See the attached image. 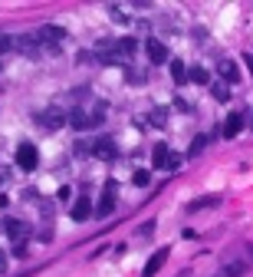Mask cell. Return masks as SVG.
I'll return each instance as SVG.
<instances>
[{
	"label": "cell",
	"mask_w": 253,
	"mask_h": 277,
	"mask_svg": "<svg viewBox=\"0 0 253 277\" xmlns=\"http://www.w3.org/2000/svg\"><path fill=\"white\" fill-rule=\"evenodd\" d=\"M243 271H247V264H243V261H230V264L224 267V277H240Z\"/></svg>",
	"instance_id": "2e32d148"
},
{
	"label": "cell",
	"mask_w": 253,
	"mask_h": 277,
	"mask_svg": "<svg viewBox=\"0 0 253 277\" xmlns=\"http://www.w3.org/2000/svg\"><path fill=\"white\" fill-rule=\"evenodd\" d=\"M243 63H247V66H250V73H253V57H250V53L243 57Z\"/></svg>",
	"instance_id": "d4e9b609"
},
{
	"label": "cell",
	"mask_w": 253,
	"mask_h": 277,
	"mask_svg": "<svg viewBox=\"0 0 253 277\" xmlns=\"http://www.w3.org/2000/svg\"><path fill=\"white\" fill-rule=\"evenodd\" d=\"M165 261H168V251H165V247H161V251H154L151 258H148V264H145L142 277H154V274L161 271V267H165Z\"/></svg>",
	"instance_id": "5b68a950"
},
{
	"label": "cell",
	"mask_w": 253,
	"mask_h": 277,
	"mask_svg": "<svg viewBox=\"0 0 253 277\" xmlns=\"http://www.w3.org/2000/svg\"><path fill=\"white\" fill-rule=\"evenodd\" d=\"M0 208H7V195H4V191H0Z\"/></svg>",
	"instance_id": "484cf974"
},
{
	"label": "cell",
	"mask_w": 253,
	"mask_h": 277,
	"mask_svg": "<svg viewBox=\"0 0 253 277\" xmlns=\"http://www.w3.org/2000/svg\"><path fill=\"white\" fill-rule=\"evenodd\" d=\"M178 277H191V274H187V271H184V274H178Z\"/></svg>",
	"instance_id": "83f0119b"
},
{
	"label": "cell",
	"mask_w": 253,
	"mask_h": 277,
	"mask_svg": "<svg viewBox=\"0 0 253 277\" xmlns=\"http://www.w3.org/2000/svg\"><path fill=\"white\" fill-rule=\"evenodd\" d=\"M4 267H7V264H4V254H0V274H4Z\"/></svg>",
	"instance_id": "4316f807"
},
{
	"label": "cell",
	"mask_w": 253,
	"mask_h": 277,
	"mask_svg": "<svg viewBox=\"0 0 253 277\" xmlns=\"http://www.w3.org/2000/svg\"><path fill=\"white\" fill-rule=\"evenodd\" d=\"M217 202H220L217 195H210V198H201V202H191V205H187V211H201V208H210V205H217Z\"/></svg>",
	"instance_id": "ac0fdd59"
},
{
	"label": "cell",
	"mask_w": 253,
	"mask_h": 277,
	"mask_svg": "<svg viewBox=\"0 0 253 277\" xmlns=\"http://www.w3.org/2000/svg\"><path fill=\"white\" fill-rule=\"evenodd\" d=\"M171 79L174 82H184L187 79V66L181 63V60H171Z\"/></svg>",
	"instance_id": "9a60e30c"
},
{
	"label": "cell",
	"mask_w": 253,
	"mask_h": 277,
	"mask_svg": "<svg viewBox=\"0 0 253 277\" xmlns=\"http://www.w3.org/2000/svg\"><path fill=\"white\" fill-rule=\"evenodd\" d=\"M132 185H135V188H148L151 185V172H135V175H132Z\"/></svg>",
	"instance_id": "e0dca14e"
},
{
	"label": "cell",
	"mask_w": 253,
	"mask_h": 277,
	"mask_svg": "<svg viewBox=\"0 0 253 277\" xmlns=\"http://www.w3.org/2000/svg\"><path fill=\"white\" fill-rule=\"evenodd\" d=\"M243 129V113H230L227 122H224V138H234Z\"/></svg>",
	"instance_id": "ba28073f"
},
{
	"label": "cell",
	"mask_w": 253,
	"mask_h": 277,
	"mask_svg": "<svg viewBox=\"0 0 253 277\" xmlns=\"http://www.w3.org/2000/svg\"><path fill=\"white\" fill-rule=\"evenodd\" d=\"M17 165H20L23 172H37V165H40V152H37V145H30V142L17 145Z\"/></svg>",
	"instance_id": "6da1fadb"
},
{
	"label": "cell",
	"mask_w": 253,
	"mask_h": 277,
	"mask_svg": "<svg viewBox=\"0 0 253 277\" xmlns=\"http://www.w3.org/2000/svg\"><path fill=\"white\" fill-rule=\"evenodd\" d=\"M112 20H115V23H129V13H122V10H118V7H112Z\"/></svg>",
	"instance_id": "7402d4cb"
},
{
	"label": "cell",
	"mask_w": 253,
	"mask_h": 277,
	"mask_svg": "<svg viewBox=\"0 0 253 277\" xmlns=\"http://www.w3.org/2000/svg\"><path fill=\"white\" fill-rule=\"evenodd\" d=\"M165 169L168 172H178L181 169V155H174V152H171V155H168V162H165Z\"/></svg>",
	"instance_id": "ffe728a7"
},
{
	"label": "cell",
	"mask_w": 253,
	"mask_h": 277,
	"mask_svg": "<svg viewBox=\"0 0 253 277\" xmlns=\"http://www.w3.org/2000/svg\"><path fill=\"white\" fill-rule=\"evenodd\" d=\"M99 113H82V109H73L69 113V126L73 129H89V126H99Z\"/></svg>",
	"instance_id": "3957f363"
},
{
	"label": "cell",
	"mask_w": 253,
	"mask_h": 277,
	"mask_svg": "<svg viewBox=\"0 0 253 277\" xmlns=\"http://www.w3.org/2000/svg\"><path fill=\"white\" fill-rule=\"evenodd\" d=\"M187 79L198 82V86H207V82H210V73L204 66H191V69H187Z\"/></svg>",
	"instance_id": "4fadbf2b"
},
{
	"label": "cell",
	"mask_w": 253,
	"mask_h": 277,
	"mask_svg": "<svg viewBox=\"0 0 253 277\" xmlns=\"http://www.w3.org/2000/svg\"><path fill=\"white\" fill-rule=\"evenodd\" d=\"M4 231L10 234L13 241H23V238H26V225H23L20 218H10V221H4Z\"/></svg>",
	"instance_id": "9c48e42d"
},
{
	"label": "cell",
	"mask_w": 253,
	"mask_h": 277,
	"mask_svg": "<svg viewBox=\"0 0 253 277\" xmlns=\"http://www.w3.org/2000/svg\"><path fill=\"white\" fill-rule=\"evenodd\" d=\"M204 149H207V135H194L191 149H187V158H198V155H201Z\"/></svg>",
	"instance_id": "5bb4252c"
},
{
	"label": "cell",
	"mask_w": 253,
	"mask_h": 277,
	"mask_svg": "<svg viewBox=\"0 0 253 277\" xmlns=\"http://www.w3.org/2000/svg\"><path fill=\"white\" fill-rule=\"evenodd\" d=\"M151 126H165V109H154V113H151Z\"/></svg>",
	"instance_id": "603a6c76"
},
{
	"label": "cell",
	"mask_w": 253,
	"mask_h": 277,
	"mask_svg": "<svg viewBox=\"0 0 253 277\" xmlns=\"http://www.w3.org/2000/svg\"><path fill=\"white\" fill-rule=\"evenodd\" d=\"M145 53H148V60H151L154 66L168 63V46L161 43V40H148V43H145Z\"/></svg>",
	"instance_id": "277c9868"
},
{
	"label": "cell",
	"mask_w": 253,
	"mask_h": 277,
	"mask_svg": "<svg viewBox=\"0 0 253 277\" xmlns=\"http://www.w3.org/2000/svg\"><path fill=\"white\" fill-rule=\"evenodd\" d=\"M89 214H92V202H89V198H76V205H73V218H76V221H86Z\"/></svg>",
	"instance_id": "30bf717a"
},
{
	"label": "cell",
	"mask_w": 253,
	"mask_h": 277,
	"mask_svg": "<svg viewBox=\"0 0 253 277\" xmlns=\"http://www.w3.org/2000/svg\"><path fill=\"white\" fill-rule=\"evenodd\" d=\"M92 155L102 158V162H112V158H115V142H112V138H99V142L92 145Z\"/></svg>",
	"instance_id": "8992f818"
},
{
	"label": "cell",
	"mask_w": 253,
	"mask_h": 277,
	"mask_svg": "<svg viewBox=\"0 0 253 277\" xmlns=\"http://www.w3.org/2000/svg\"><path fill=\"white\" fill-rule=\"evenodd\" d=\"M0 69H4V63H0Z\"/></svg>",
	"instance_id": "f1b7e54d"
},
{
	"label": "cell",
	"mask_w": 253,
	"mask_h": 277,
	"mask_svg": "<svg viewBox=\"0 0 253 277\" xmlns=\"http://www.w3.org/2000/svg\"><path fill=\"white\" fill-rule=\"evenodd\" d=\"M220 76L227 82H237V79H240V69H237L234 60H220Z\"/></svg>",
	"instance_id": "7c38bea8"
},
{
	"label": "cell",
	"mask_w": 253,
	"mask_h": 277,
	"mask_svg": "<svg viewBox=\"0 0 253 277\" xmlns=\"http://www.w3.org/2000/svg\"><path fill=\"white\" fill-rule=\"evenodd\" d=\"M210 93H214V99H217V102H227V99H230L227 82H217V86H210Z\"/></svg>",
	"instance_id": "d6986e66"
},
{
	"label": "cell",
	"mask_w": 253,
	"mask_h": 277,
	"mask_svg": "<svg viewBox=\"0 0 253 277\" xmlns=\"http://www.w3.org/2000/svg\"><path fill=\"white\" fill-rule=\"evenodd\" d=\"M142 234L148 238V234H154V221H148V225H142Z\"/></svg>",
	"instance_id": "cb8c5ba5"
},
{
	"label": "cell",
	"mask_w": 253,
	"mask_h": 277,
	"mask_svg": "<svg viewBox=\"0 0 253 277\" xmlns=\"http://www.w3.org/2000/svg\"><path fill=\"white\" fill-rule=\"evenodd\" d=\"M168 155H171V152H168V145H165V142H158V145L151 149V165H154V169H165Z\"/></svg>",
	"instance_id": "8fae6325"
},
{
	"label": "cell",
	"mask_w": 253,
	"mask_h": 277,
	"mask_svg": "<svg viewBox=\"0 0 253 277\" xmlns=\"http://www.w3.org/2000/svg\"><path fill=\"white\" fill-rule=\"evenodd\" d=\"M13 37H7V33H0V53H7V50H13Z\"/></svg>",
	"instance_id": "44dd1931"
},
{
	"label": "cell",
	"mask_w": 253,
	"mask_h": 277,
	"mask_svg": "<svg viewBox=\"0 0 253 277\" xmlns=\"http://www.w3.org/2000/svg\"><path fill=\"white\" fill-rule=\"evenodd\" d=\"M220 277H224V274H220Z\"/></svg>",
	"instance_id": "f546056e"
},
{
	"label": "cell",
	"mask_w": 253,
	"mask_h": 277,
	"mask_svg": "<svg viewBox=\"0 0 253 277\" xmlns=\"http://www.w3.org/2000/svg\"><path fill=\"white\" fill-rule=\"evenodd\" d=\"M66 119H69V116L62 113V109L50 106V109H43V113L37 116V126H40V129H50V132H53V129H59V126H62Z\"/></svg>",
	"instance_id": "7a4b0ae2"
},
{
	"label": "cell",
	"mask_w": 253,
	"mask_h": 277,
	"mask_svg": "<svg viewBox=\"0 0 253 277\" xmlns=\"http://www.w3.org/2000/svg\"><path fill=\"white\" fill-rule=\"evenodd\" d=\"M37 37L40 40H50V43H59V40H66V30H62V26H56V23H43L37 30Z\"/></svg>",
	"instance_id": "52a82bcc"
}]
</instances>
